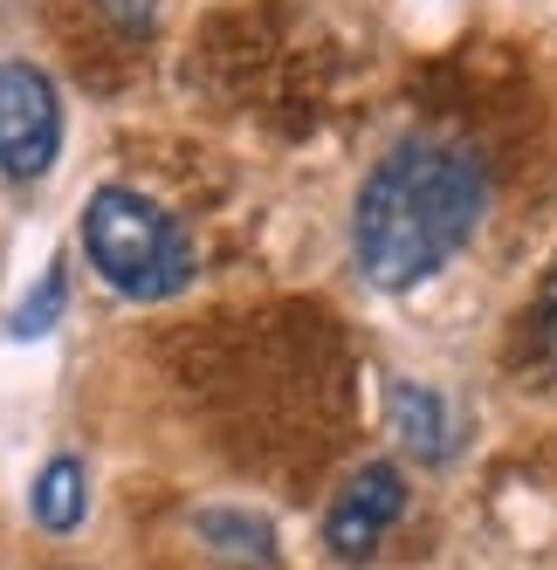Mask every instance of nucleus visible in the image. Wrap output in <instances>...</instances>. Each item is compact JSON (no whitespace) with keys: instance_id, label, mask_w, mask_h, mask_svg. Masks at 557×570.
<instances>
[{"instance_id":"nucleus-7","label":"nucleus","mask_w":557,"mask_h":570,"mask_svg":"<svg viewBox=\"0 0 557 570\" xmlns=\"http://www.w3.org/2000/svg\"><path fill=\"white\" fill-rule=\"evenodd\" d=\"M193 529L227 557V563H275V529L262 515H242V509H201Z\"/></svg>"},{"instance_id":"nucleus-3","label":"nucleus","mask_w":557,"mask_h":570,"mask_svg":"<svg viewBox=\"0 0 557 570\" xmlns=\"http://www.w3.org/2000/svg\"><path fill=\"white\" fill-rule=\"evenodd\" d=\"M62 151V104L35 62H0V166L14 179H42Z\"/></svg>"},{"instance_id":"nucleus-1","label":"nucleus","mask_w":557,"mask_h":570,"mask_svg":"<svg viewBox=\"0 0 557 570\" xmlns=\"http://www.w3.org/2000/svg\"><path fill=\"white\" fill-rule=\"evenodd\" d=\"M482 166L455 145H392L365 193H358V214H351V248H358V268L379 289H413L433 268H448L475 220H482Z\"/></svg>"},{"instance_id":"nucleus-4","label":"nucleus","mask_w":557,"mask_h":570,"mask_svg":"<svg viewBox=\"0 0 557 570\" xmlns=\"http://www.w3.org/2000/svg\"><path fill=\"white\" fill-rule=\"evenodd\" d=\"M400 509H407V481H400V468L372 461V468H358V474L344 481V495L331 502V515H324V543H331L344 563H358V557H372V543L385 537L392 522H400Z\"/></svg>"},{"instance_id":"nucleus-8","label":"nucleus","mask_w":557,"mask_h":570,"mask_svg":"<svg viewBox=\"0 0 557 570\" xmlns=\"http://www.w3.org/2000/svg\"><path fill=\"white\" fill-rule=\"evenodd\" d=\"M62 296H69V275H62V262H49V275H42V289H35L21 309H14V337H42L49 323L62 316Z\"/></svg>"},{"instance_id":"nucleus-2","label":"nucleus","mask_w":557,"mask_h":570,"mask_svg":"<svg viewBox=\"0 0 557 570\" xmlns=\"http://www.w3.org/2000/svg\"><path fill=\"white\" fill-rule=\"evenodd\" d=\"M84 255L90 268L110 282L117 296H173L193 282V240L179 234V220L158 199L131 193V186H104L84 207Z\"/></svg>"},{"instance_id":"nucleus-9","label":"nucleus","mask_w":557,"mask_h":570,"mask_svg":"<svg viewBox=\"0 0 557 570\" xmlns=\"http://www.w3.org/2000/svg\"><path fill=\"white\" fill-rule=\"evenodd\" d=\"M537 331H544V357L557 364V275L544 282V303H537Z\"/></svg>"},{"instance_id":"nucleus-6","label":"nucleus","mask_w":557,"mask_h":570,"mask_svg":"<svg viewBox=\"0 0 557 570\" xmlns=\"http://www.w3.org/2000/svg\"><path fill=\"white\" fill-rule=\"evenodd\" d=\"M28 509H35V522H42V529L69 537V529L84 522V509H90V481H84V461L56 454L42 474H35V488H28Z\"/></svg>"},{"instance_id":"nucleus-5","label":"nucleus","mask_w":557,"mask_h":570,"mask_svg":"<svg viewBox=\"0 0 557 570\" xmlns=\"http://www.w3.org/2000/svg\"><path fill=\"white\" fill-rule=\"evenodd\" d=\"M385 413H392V433H400V440L413 446V461H441V454H448L455 420H448L441 392H427V385H392Z\"/></svg>"},{"instance_id":"nucleus-10","label":"nucleus","mask_w":557,"mask_h":570,"mask_svg":"<svg viewBox=\"0 0 557 570\" xmlns=\"http://www.w3.org/2000/svg\"><path fill=\"white\" fill-rule=\"evenodd\" d=\"M104 8L125 21V28H138V21H145V0H104Z\"/></svg>"}]
</instances>
